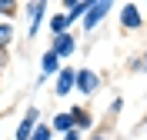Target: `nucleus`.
Masks as SVG:
<instances>
[{
    "label": "nucleus",
    "instance_id": "9d476101",
    "mask_svg": "<svg viewBox=\"0 0 147 140\" xmlns=\"http://www.w3.org/2000/svg\"><path fill=\"white\" fill-rule=\"evenodd\" d=\"M47 127H50V133H60V137H64L67 130H74V120H70V113H54V120L47 123Z\"/></svg>",
    "mask_w": 147,
    "mask_h": 140
},
{
    "label": "nucleus",
    "instance_id": "f3484780",
    "mask_svg": "<svg viewBox=\"0 0 147 140\" xmlns=\"http://www.w3.org/2000/svg\"><path fill=\"white\" fill-rule=\"evenodd\" d=\"M64 140H84V133H80V130H67Z\"/></svg>",
    "mask_w": 147,
    "mask_h": 140
},
{
    "label": "nucleus",
    "instance_id": "2eb2a0df",
    "mask_svg": "<svg viewBox=\"0 0 147 140\" xmlns=\"http://www.w3.org/2000/svg\"><path fill=\"white\" fill-rule=\"evenodd\" d=\"M10 67V50H0V74Z\"/></svg>",
    "mask_w": 147,
    "mask_h": 140
},
{
    "label": "nucleus",
    "instance_id": "20e7f679",
    "mask_svg": "<svg viewBox=\"0 0 147 140\" xmlns=\"http://www.w3.org/2000/svg\"><path fill=\"white\" fill-rule=\"evenodd\" d=\"M47 50H54V54L60 57V64H64L67 57H74V54H77V37H74V30H67V33H57L54 44L47 47Z\"/></svg>",
    "mask_w": 147,
    "mask_h": 140
},
{
    "label": "nucleus",
    "instance_id": "0eeeda50",
    "mask_svg": "<svg viewBox=\"0 0 147 140\" xmlns=\"http://www.w3.org/2000/svg\"><path fill=\"white\" fill-rule=\"evenodd\" d=\"M74 77H77V67H60V74L54 80V97H70L74 93Z\"/></svg>",
    "mask_w": 147,
    "mask_h": 140
},
{
    "label": "nucleus",
    "instance_id": "9b49d317",
    "mask_svg": "<svg viewBox=\"0 0 147 140\" xmlns=\"http://www.w3.org/2000/svg\"><path fill=\"white\" fill-rule=\"evenodd\" d=\"M47 27H50V33H67V30H70V23H67V17L64 13H50V17H47Z\"/></svg>",
    "mask_w": 147,
    "mask_h": 140
},
{
    "label": "nucleus",
    "instance_id": "aec40b11",
    "mask_svg": "<svg viewBox=\"0 0 147 140\" xmlns=\"http://www.w3.org/2000/svg\"><path fill=\"white\" fill-rule=\"evenodd\" d=\"M140 127H147V117H144V120H140Z\"/></svg>",
    "mask_w": 147,
    "mask_h": 140
},
{
    "label": "nucleus",
    "instance_id": "423d86ee",
    "mask_svg": "<svg viewBox=\"0 0 147 140\" xmlns=\"http://www.w3.org/2000/svg\"><path fill=\"white\" fill-rule=\"evenodd\" d=\"M37 123H40V110L30 103L27 110H24V120L17 123V133H13V140H30V133H34V127H37Z\"/></svg>",
    "mask_w": 147,
    "mask_h": 140
},
{
    "label": "nucleus",
    "instance_id": "ddd939ff",
    "mask_svg": "<svg viewBox=\"0 0 147 140\" xmlns=\"http://www.w3.org/2000/svg\"><path fill=\"white\" fill-rule=\"evenodd\" d=\"M17 10H20L17 0H0V20H7V23H10V20L17 17Z\"/></svg>",
    "mask_w": 147,
    "mask_h": 140
},
{
    "label": "nucleus",
    "instance_id": "6e6552de",
    "mask_svg": "<svg viewBox=\"0 0 147 140\" xmlns=\"http://www.w3.org/2000/svg\"><path fill=\"white\" fill-rule=\"evenodd\" d=\"M64 7H67V13H64L67 23L74 27V23H80V20H84V13H87V7H90V0H64Z\"/></svg>",
    "mask_w": 147,
    "mask_h": 140
},
{
    "label": "nucleus",
    "instance_id": "4468645a",
    "mask_svg": "<svg viewBox=\"0 0 147 140\" xmlns=\"http://www.w3.org/2000/svg\"><path fill=\"white\" fill-rule=\"evenodd\" d=\"M50 137H54V133H50V127H47V123H37L34 133H30V140H50Z\"/></svg>",
    "mask_w": 147,
    "mask_h": 140
},
{
    "label": "nucleus",
    "instance_id": "39448f33",
    "mask_svg": "<svg viewBox=\"0 0 147 140\" xmlns=\"http://www.w3.org/2000/svg\"><path fill=\"white\" fill-rule=\"evenodd\" d=\"M144 27V13H140V7L137 3H124L120 7V30H140Z\"/></svg>",
    "mask_w": 147,
    "mask_h": 140
},
{
    "label": "nucleus",
    "instance_id": "a211bd4d",
    "mask_svg": "<svg viewBox=\"0 0 147 140\" xmlns=\"http://www.w3.org/2000/svg\"><path fill=\"white\" fill-rule=\"evenodd\" d=\"M90 140H107V130H94V133H90Z\"/></svg>",
    "mask_w": 147,
    "mask_h": 140
},
{
    "label": "nucleus",
    "instance_id": "dca6fc26",
    "mask_svg": "<svg viewBox=\"0 0 147 140\" xmlns=\"http://www.w3.org/2000/svg\"><path fill=\"white\" fill-rule=\"evenodd\" d=\"M124 110V100H120V97H114V100H110V113H120Z\"/></svg>",
    "mask_w": 147,
    "mask_h": 140
},
{
    "label": "nucleus",
    "instance_id": "f257e3e1",
    "mask_svg": "<svg viewBox=\"0 0 147 140\" xmlns=\"http://www.w3.org/2000/svg\"><path fill=\"white\" fill-rule=\"evenodd\" d=\"M24 13H27V37L34 40L37 33H40V27H44V20H47V0H30V3H24Z\"/></svg>",
    "mask_w": 147,
    "mask_h": 140
},
{
    "label": "nucleus",
    "instance_id": "6ab92c4d",
    "mask_svg": "<svg viewBox=\"0 0 147 140\" xmlns=\"http://www.w3.org/2000/svg\"><path fill=\"white\" fill-rule=\"evenodd\" d=\"M140 70H147V50L140 54Z\"/></svg>",
    "mask_w": 147,
    "mask_h": 140
},
{
    "label": "nucleus",
    "instance_id": "f8f14e48",
    "mask_svg": "<svg viewBox=\"0 0 147 140\" xmlns=\"http://www.w3.org/2000/svg\"><path fill=\"white\" fill-rule=\"evenodd\" d=\"M13 23H7V20H0V50H10V44H13Z\"/></svg>",
    "mask_w": 147,
    "mask_h": 140
},
{
    "label": "nucleus",
    "instance_id": "412c9836",
    "mask_svg": "<svg viewBox=\"0 0 147 140\" xmlns=\"http://www.w3.org/2000/svg\"><path fill=\"white\" fill-rule=\"evenodd\" d=\"M0 123H3V117H0Z\"/></svg>",
    "mask_w": 147,
    "mask_h": 140
},
{
    "label": "nucleus",
    "instance_id": "7ed1b4c3",
    "mask_svg": "<svg viewBox=\"0 0 147 140\" xmlns=\"http://www.w3.org/2000/svg\"><path fill=\"white\" fill-rule=\"evenodd\" d=\"M110 17V0H90V7H87V13H84V30L90 33V30H97L104 23V20Z\"/></svg>",
    "mask_w": 147,
    "mask_h": 140
},
{
    "label": "nucleus",
    "instance_id": "f03ea898",
    "mask_svg": "<svg viewBox=\"0 0 147 140\" xmlns=\"http://www.w3.org/2000/svg\"><path fill=\"white\" fill-rule=\"evenodd\" d=\"M100 90V74L90 70V67H77V77H74V93H84V97H94Z\"/></svg>",
    "mask_w": 147,
    "mask_h": 140
},
{
    "label": "nucleus",
    "instance_id": "1a4fd4ad",
    "mask_svg": "<svg viewBox=\"0 0 147 140\" xmlns=\"http://www.w3.org/2000/svg\"><path fill=\"white\" fill-rule=\"evenodd\" d=\"M70 120H74V130H94V117H90V110H84V107H70Z\"/></svg>",
    "mask_w": 147,
    "mask_h": 140
}]
</instances>
